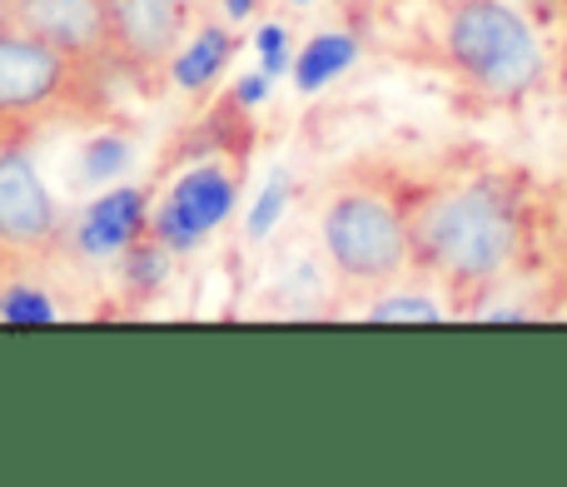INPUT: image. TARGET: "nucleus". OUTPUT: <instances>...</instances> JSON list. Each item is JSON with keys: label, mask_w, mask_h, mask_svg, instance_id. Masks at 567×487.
Here are the masks:
<instances>
[{"label": "nucleus", "mask_w": 567, "mask_h": 487, "mask_svg": "<svg viewBox=\"0 0 567 487\" xmlns=\"http://www.w3.org/2000/svg\"><path fill=\"white\" fill-rule=\"evenodd\" d=\"M413 263L439 273L458 303L488 293L523 253V215L518 199L503 185H463L453 195L429 199L409 215Z\"/></svg>", "instance_id": "1"}, {"label": "nucleus", "mask_w": 567, "mask_h": 487, "mask_svg": "<svg viewBox=\"0 0 567 487\" xmlns=\"http://www.w3.org/2000/svg\"><path fill=\"white\" fill-rule=\"evenodd\" d=\"M110 110L105 60L65 55L25 30L0 25V135L25 139L65 120H100Z\"/></svg>", "instance_id": "2"}, {"label": "nucleus", "mask_w": 567, "mask_h": 487, "mask_svg": "<svg viewBox=\"0 0 567 487\" xmlns=\"http://www.w3.org/2000/svg\"><path fill=\"white\" fill-rule=\"evenodd\" d=\"M449 65L488 100H518L538 85L543 50L503 0H449L443 6Z\"/></svg>", "instance_id": "3"}, {"label": "nucleus", "mask_w": 567, "mask_h": 487, "mask_svg": "<svg viewBox=\"0 0 567 487\" xmlns=\"http://www.w3.org/2000/svg\"><path fill=\"white\" fill-rule=\"evenodd\" d=\"M323 253L349 293H373L413 263L409 215L373 189H343L323 209Z\"/></svg>", "instance_id": "4"}, {"label": "nucleus", "mask_w": 567, "mask_h": 487, "mask_svg": "<svg viewBox=\"0 0 567 487\" xmlns=\"http://www.w3.org/2000/svg\"><path fill=\"white\" fill-rule=\"evenodd\" d=\"M185 6L189 0H105L110 65L140 85H155L179 55Z\"/></svg>", "instance_id": "5"}, {"label": "nucleus", "mask_w": 567, "mask_h": 487, "mask_svg": "<svg viewBox=\"0 0 567 487\" xmlns=\"http://www.w3.org/2000/svg\"><path fill=\"white\" fill-rule=\"evenodd\" d=\"M60 209L25 155H0V253L10 259H40L55 249Z\"/></svg>", "instance_id": "6"}, {"label": "nucleus", "mask_w": 567, "mask_h": 487, "mask_svg": "<svg viewBox=\"0 0 567 487\" xmlns=\"http://www.w3.org/2000/svg\"><path fill=\"white\" fill-rule=\"evenodd\" d=\"M0 25L25 30V35L45 40V45L65 50V55L105 60L110 65L105 0H0Z\"/></svg>", "instance_id": "7"}, {"label": "nucleus", "mask_w": 567, "mask_h": 487, "mask_svg": "<svg viewBox=\"0 0 567 487\" xmlns=\"http://www.w3.org/2000/svg\"><path fill=\"white\" fill-rule=\"evenodd\" d=\"M229 209H235V179L219 165H199V169H189L175 185V195L159 205L155 235L165 249H189V244H199L209 229L225 225Z\"/></svg>", "instance_id": "8"}, {"label": "nucleus", "mask_w": 567, "mask_h": 487, "mask_svg": "<svg viewBox=\"0 0 567 487\" xmlns=\"http://www.w3.org/2000/svg\"><path fill=\"white\" fill-rule=\"evenodd\" d=\"M145 229V195L140 189H115L105 195L80 225V249L105 259V253H125Z\"/></svg>", "instance_id": "9"}, {"label": "nucleus", "mask_w": 567, "mask_h": 487, "mask_svg": "<svg viewBox=\"0 0 567 487\" xmlns=\"http://www.w3.org/2000/svg\"><path fill=\"white\" fill-rule=\"evenodd\" d=\"M229 50H235V40H229L219 25H205L195 40H189V50H179L175 65H169V70H175V80H179L185 90H205L209 80H215L219 70H225Z\"/></svg>", "instance_id": "10"}, {"label": "nucleus", "mask_w": 567, "mask_h": 487, "mask_svg": "<svg viewBox=\"0 0 567 487\" xmlns=\"http://www.w3.org/2000/svg\"><path fill=\"white\" fill-rule=\"evenodd\" d=\"M353 60V40L349 35H319L309 40V50L299 55V90H319L323 80H333L343 65Z\"/></svg>", "instance_id": "11"}, {"label": "nucleus", "mask_w": 567, "mask_h": 487, "mask_svg": "<svg viewBox=\"0 0 567 487\" xmlns=\"http://www.w3.org/2000/svg\"><path fill=\"white\" fill-rule=\"evenodd\" d=\"M125 165H130V145L125 139H110V135H95L85 145V155H80L85 179H115Z\"/></svg>", "instance_id": "12"}, {"label": "nucleus", "mask_w": 567, "mask_h": 487, "mask_svg": "<svg viewBox=\"0 0 567 487\" xmlns=\"http://www.w3.org/2000/svg\"><path fill=\"white\" fill-rule=\"evenodd\" d=\"M0 319L6 323H45V319H55V309H50V299L35 293V289H6V299H0Z\"/></svg>", "instance_id": "13"}, {"label": "nucleus", "mask_w": 567, "mask_h": 487, "mask_svg": "<svg viewBox=\"0 0 567 487\" xmlns=\"http://www.w3.org/2000/svg\"><path fill=\"white\" fill-rule=\"evenodd\" d=\"M125 269H130V279L140 283V289H155L159 279H165V249H155V244H130L125 249Z\"/></svg>", "instance_id": "14"}, {"label": "nucleus", "mask_w": 567, "mask_h": 487, "mask_svg": "<svg viewBox=\"0 0 567 487\" xmlns=\"http://www.w3.org/2000/svg\"><path fill=\"white\" fill-rule=\"evenodd\" d=\"M369 319H379V323H393V319L433 323V319H443V303H433V299H383V303L369 309Z\"/></svg>", "instance_id": "15"}, {"label": "nucleus", "mask_w": 567, "mask_h": 487, "mask_svg": "<svg viewBox=\"0 0 567 487\" xmlns=\"http://www.w3.org/2000/svg\"><path fill=\"white\" fill-rule=\"evenodd\" d=\"M284 199H289V179H275V185H269L265 189V199H259V209H255V219H249V235H265V229L269 225H275V219H279V205H284Z\"/></svg>", "instance_id": "16"}, {"label": "nucleus", "mask_w": 567, "mask_h": 487, "mask_svg": "<svg viewBox=\"0 0 567 487\" xmlns=\"http://www.w3.org/2000/svg\"><path fill=\"white\" fill-rule=\"evenodd\" d=\"M259 50H265V70H269V75H279L284 60H289V55H284V50H289V35H284L279 25H269L265 35H259Z\"/></svg>", "instance_id": "17"}, {"label": "nucleus", "mask_w": 567, "mask_h": 487, "mask_svg": "<svg viewBox=\"0 0 567 487\" xmlns=\"http://www.w3.org/2000/svg\"><path fill=\"white\" fill-rule=\"evenodd\" d=\"M558 273L567 283V195H563V209H558Z\"/></svg>", "instance_id": "18"}, {"label": "nucleus", "mask_w": 567, "mask_h": 487, "mask_svg": "<svg viewBox=\"0 0 567 487\" xmlns=\"http://www.w3.org/2000/svg\"><path fill=\"white\" fill-rule=\"evenodd\" d=\"M249 6H255V0H229V15L245 20V15H249Z\"/></svg>", "instance_id": "19"}]
</instances>
